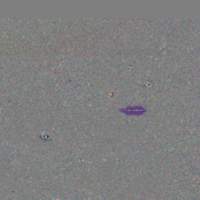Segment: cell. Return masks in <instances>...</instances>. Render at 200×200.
I'll list each match as a JSON object with an SVG mask.
<instances>
[{
    "mask_svg": "<svg viewBox=\"0 0 200 200\" xmlns=\"http://www.w3.org/2000/svg\"><path fill=\"white\" fill-rule=\"evenodd\" d=\"M121 111H124L126 113H139V114L140 113H142L143 112H145V111H140V107L138 106H129L127 107L126 109H121Z\"/></svg>",
    "mask_w": 200,
    "mask_h": 200,
    "instance_id": "6da1fadb",
    "label": "cell"
}]
</instances>
